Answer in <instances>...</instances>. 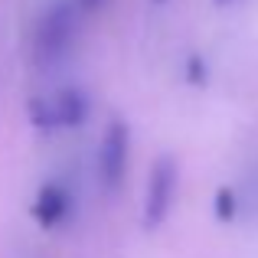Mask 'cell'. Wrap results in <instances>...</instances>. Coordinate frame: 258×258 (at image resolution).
Masks as SVG:
<instances>
[{
	"label": "cell",
	"instance_id": "6da1fadb",
	"mask_svg": "<svg viewBox=\"0 0 258 258\" xmlns=\"http://www.w3.org/2000/svg\"><path fill=\"white\" fill-rule=\"evenodd\" d=\"M79 13L82 10H79L76 0H56V4L39 17L36 43H33V56H36L39 66H52L69 52L72 36H76Z\"/></svg>",
	"mask_w": 258,
	"mask_h": 258
},
{
	"label": "cell",
	"instance_id": "7a4b0ae2",
	"mask_svg": "<svg viewBox=\"0 0 258 258\" xmlns=\"http://www.w3.org/2000/svg\"><path fill=\"white\" fill-rule=\"evenodd\" d=\"M173 189H176V160L170 154L154 160L151 180H147V200H144V226L157 229L167 219L173 203Z\"/></svg>",
	"mask_w": 258,
	"mask_h": 258
},
{
	"label": "cell",
	"instance_id": "3957f363",
	"mask_svg": "<svg viewBox=\"0 0 258 258\" xmlns=\"http://www.w3.org/2000/svg\"><path fill=\"white\" fill-rule=\"evenodd\" d=\"M127 147H131V138H127V124L124 121H111L101 138V157H98V173L105 189L118 193L121 183H124V170H127Z\"/></svg>",
	"mask_w": 258,
	"mask_h": 258
},
{
	"label": "cell",
	"instance_id": "277c9868",
	"mask_svg": "<svg viewBox=\"0 0 258 258\" xmlns=\"http://www.w3.org/2000/svg\"><path fill=\"white\" fill-rule=\"evenodd\" d=\"M66 213H69V196H66V189L59 186V183H46V186L39 189L36 203H33V216H36L46 229H52L66 219Z\"/></svg>",
	"mask_w": 258,
	"mask_h": 258
},
{
	"label": "cell",
	"instance_id": "5b68a950",
	"mask_svg": "<svg viewBox=\"0 0 258 258\" xmlns=\"http://www.w3.org/2000/svg\"><path fill=\"white\" fill-rule=\"evenodd\" d=\"M52 101V118H56V127H79L88 118V98L79 88H62Z\"/></svg>",
	"mask_w": 258,
	"mask_h": 258
},
{
	"label": "cell",
	"instance_id": "8992f818",
	"mask_svg": "<svg viewBox=\"0 0 258 258\" xmlns=\"http://www.w3.org/2000/svg\"><path fill=\"white\" fill-rule=\"evenodd\" d=\"M216 213H219V219H235L239 216V196L232 193V189H219V196H216Z\"/></svg>",
	"mask_w": 258,
	"mask_h": 258
},
{
	"label": "cell",
	"instance_id": "52a82bcc",
	"mask_svg": "<svg viewBox=\"0 0 258 258\" xmlns=\"http://www.w3.org/2000/svg\"><path fill=\"white\" fill-rule=\"evenodd\" d=\"M76 4H79V10H82V13H95V10L105 7V0H76Z\"/></svg>",
	"mask_w": 258,
	"mask_h": 258
},
{
	"label": "cell",
	"instance_id": "ba28073f",
	"mask_svg": "<svg viewBox=\"0 0 258 258\" xmlns=\"http://www.w3.org/2000/svg\"><path fill=\"white\" fill-rule=\"evenodd\" d=\"M216 7H229V4H235V0H213Z\"/></svg>",
	"mask_w": 258,
	"mask_h": 258
},
{
	"label": "cell",
	"instance_id": "9c48e42d",
	"mask_svg": "<svg viewBox=\"0 0 258 258\" xmlns=\"http://www.w3.org/2000/svg\"><path fill=\"white\" fill-rule=\"evenodd\" d=\"M154 4H164V0H154Z\"/></svg>",
	"mask_w": 258,
	"mask_h": 258
}]
</instances>
